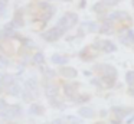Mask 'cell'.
Masks as SVG:
<instances>
[{"label":"cell","mask_w":134,"mask_h":124,"mask_svg":"<svg viewBox=\"0 0 134 124\" xmlns=\"http://www.w3.org/2000/svg\"><path fill=\"white\" fill-rule=\"evenodd\" d=\"M128 112H130V110H127V108H122V107H114V108L111 110V121L115 123V124H120L121 120L128 114Z\"/></svg>","instance_id":"6da1fadb"},{"label":"cell","mask_w":134,"mask_h":124,"mask_svg":"<svg viewBox=\"0 0 134 124\" xmlns=\"http://www.w3.org/2000/svg\"><path fill=\"white\" fill-rule=\"evenodd\" d=\"M120 40L125 46H134V32L131 29H124L120 33Z\"/></svg>","instance_id":"7a4b0ae2"},{"label":"cell","mask_w":134,"mask_h":124,"mask_svg":"<svg viewBox=\"0 0 134 124\" xmlns=\"http://www.w3.org/2000/svg\"><path fill=\"white\" fill-rule=\"evenodd\" d=\"M95 71L101 77H117V69L111 65H98Z\"/></svg>","instance_id":"3957f363"},{"label":"cell","mask_w":134,"mask_h":124,"mask_svg":"<svg viewBox=\"0 0 134 124\" xmlns=\"http://www.w3.org/2000/svg\"><path fill=\"white\" fill-rule=\"evenodd\" d=\"M97 46L99 48V51H104V52H114L117 51V46L114 45L113 42L107 39H98L97 40Z\"/></svg>","instance_id":"277c9868"},{"label":"cell","mask_w":134,"mask_h":124,"mask_svg":"<svg viewBox=\"0 0 134 124\" xmlns=\"http://www.w3.org/2000/svg\"><path fill=\"white\" fill-rule=\"evenodd\" d=\"M125 82L128 84V89H127L128 95L134 97V69H131L125 74Z\"/></svg>","instance_id":"5b68a950"},{"label":"cell","mask_w":134,"mask_h":124,"mask_svg":"<svg viewBox=\"0 0 134 124\" xmlns=\"http://www.w3.org/2000/svg\"><path fill=\"white\" fill-rule=\"evenodd\" d=\"M107 2L110 3V4H115V3H117V0H107Z\"/></svg>","instance_id":"8992f818"},{"label":"cell","mask_w":134,"mask_h":124,"mask_svg":"<svg viewBox=\"0 0 134 124\" xmlns=\"http://www.w3.org/2000/svg\"><path fill=\"white\" fill-rule=\"evenodd\" d=\"M131 4H133V7H134V0H131Z\"/></svg>","instance_id":"52a82bcc"}]
</instances>
